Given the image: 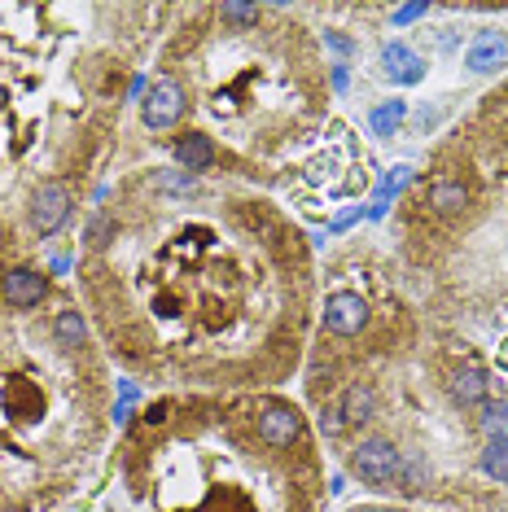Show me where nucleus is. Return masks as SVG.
<instances>
[{"label": "nucleus", "mask_w": 508, "mask_h": 512, "mask_svg": "<svg viewBox=\"0 0 508 512\" xmlns=\"http://www.w3.org/2000/svg\"><path fill=\"white\" fill-rule=\"evenodd\" d=\"M351 473L368 486H390L403 477V456L395 451V442L386 438H364L360 447L351 451Z\"/></svg>", "instance_id": "f257e3e1"}, {"label": "nucleus", "mask_w": 508, "mask_h": 512, "mask_svg": "<svg viewBox=\"0 0 508 512\" xmlns=\"http://www.w3.org/2000/svg\"><path fill=\"white\" fill-rule=\"evenodd\" d=\"M66 219H71V193L62 184H44V189L31 193V228L40 237H53Z\"/></svg>", "instance_id": "f03ea898"}, {"label": "nucleus", "mask_w": 508, "mask_h": 512, "mask_svg": "<svg viewBox=\"0 0 508 512\" xmlns=\"http://www.w3.org/2000/svg\"><path fill=\"white\" fill-rule=\"evenodd\" d=\"M368 324V302L351 289H338V294L325 298V329L333 337H355Z\"/></svg>", "instance_id": "7ed1b4c3"}, {"label": "nucleus", "mask_w": 508, "mask_h": 512, "mask_svg": "<svg viewBox=\"0 0 508 512\" xmlns=\"http://www.w3.org/2000/svg\"><path fill=\"white\" fill-rule=\"evenodd\" d=\"M184 114V88L176 84V79H158L154 88H149V101L141 106V119L145 127H154V132H163V127H171Z\"/></svg>", "instance_id": "20e7f679"}, {"label": "nucleus", "mask_w": 508, "mask_h": 512, "mask_svg": "<svg viewBox=\"0 0 508 512\" xmlns=\"http://www.w3.org/2000/svg\"><path fill=\"white\" fill-rule=\"evenodd\" d=\"M259 438L268 447H290V442L303 438V416L290 403H268L259 412Z\"/></svg>", "instance_id": "39448f33"}, {"label": "nucleus", "mask_w": 508, "mask_h": 512, "mask_svg": "<svg viewBox=\"0 0 508 512\" xmlns=\"http://www.w3.org/2000/svg\"><path fill=\"white\" fill-rule=\"evenodd\" d=\"M465 66H469L473 75H495L500 66H508V40H504V31H495V27L478 31L473 44L465 49Z\"/></svg>", "instance_id": "423d86ee"}, {"label": "nucleus", "mask_w": 508, "mask_h": 512, "mask_svg": "<svg viewBox=\"0 0 508 512\" xmlns=\"http://www.w3.org/2000/svg\"><path fill=\"white\" fill-rule=\"evenodd\" d=\"M0 294H5L9 307L27 311V307H40L44 294H49V281H44L40 272H31V267H9L5 281H0Z\"/></svg>", "instance_id": "0eeeda50"}, {"label": "nucleus", "mask_w": 508, "mask_h": 512, "mask_svg": "<svg viewBox=\"0 0 508 512\" xmlns=\"http://www.w3.org/2000/svg\"><path fill=\"white\" fill-rule=\"evenodd\" d=\"M381 75L395 79V84H421V79H425V62L408 49V44L395 40V44H386V49H381Z\"/></svg>", "instance_id": "6e6552de"}, {"label": "nucleus", "mask_w": 508, "mask_h": 512, "mask_svg": "<svg viewBox=\"0 0 508 512\" xmlns=\"http://www.w3.org/2000/svg\"><path fill=\"white\" fill-rule=\"evenodd\" d=\"M176 162L189 176H198V171H206L215 162V145H211V136H202V132H189V136H180L176 141Z\"/></svg>", "instance_id": "1a4fd4ad"}, {"label": "nucleus", "mask_w": 508, "mask_h": 512, "mask_svg": "<svg viewBox=\"0 0 508 512\" xmlns=\"http://www.w3.org/2000/svg\"><path fill=\"white\" fill-rule=\"evenodd\" d=\"M342 425H364V421H373V412H377V394H373V386H351L342 394Z\"/></svg>", "instance_id": "9d476101"}, {"label": "nucleus", "mask_w": 508, "mask_h": 512, "mask_svg": "<svg viewBox=\"0 0 508 512\" xmlns=\"http://www.w3.org/2000/svg\"><path fill=\"white\" fill-rule=\"evenodd\" d=\"M452 394L460 403H482V399H487V372H482L478 364H465L452 377Z\"/></svg>", "instance_id": "9b49d317"}, {"label": "nucleus", "mask_w": 508, "mask_h": 512, "mask_svg": "<svg viewBox=\"0 0 508 512\" xmlns=\"http://www.w3.org/2000/svg\"><path fill=\"white\" fill-rule=\"evenodd\" d=\"M403 119H408V101H381V106L368 114V123H373V132L377 136H395Z\"/></svg>", "instance_id": "f8f14e48"}, {"label": "nucleus", "mask_w": 508, "mask_h": 512, "mask_svg": "<svg viewBox=\"0 0 508 512\" xmlns=\"http://www.w3.org/2000/svg\"><path fill=\"white\" fill-rule=\"evenodd\" d=\"M465 202H469V189H465V184H456V180H438V184H430V206H434V211L452 215V211H460Z\"/></svg>", "instance_id": "ddd939ff"}, {"label": "nucleus", "mask_w": 508, "mask_h": 512, "mask_svg": "<svg viewBox=\"0 0 508 512\" xmlns=\"http://www.w3.org/2000/svg\"><path fill=\"white\" fill-rule=\"evenodd\" d=\"M482 473L495 482H508V438H487L482 447Z\"/></svg>", "instance_id": "4468645a"}, {"label": "nucleus", "mask_w": 508, "mask_h": 512, "mask_svg": "<svg viewBox=\"0 0 508 512\" xmlns=\"http://www.w3.org/2000/svg\"><path fill=\"white\" fill-rule=\"evenodd\" d=\"M53 333H57V342H62V346H79L88 337V324H84V316H79L75 307H66V311H57Z\"/></svg>", "instance_id": "2eb2a0df"}, {"label": "nucleus", "mask_w": 508, "mask_h": 512, "mask_svg": "<svg viewBox=\"0 0 508 512\" xmlns=\"http://www.w3.org/2000/svg\"><path fill=\"white\" fill-rule=\"evenodd\" d=\"M84 241H88V250H106L110 241H114V219L97 211V215L88 219V228H84Z\"/></svg>", "instance_id": "dca6fc26"}, {"label": "nucleus", "mask_w": 508, "mask_h": 512, "mask_svg": "<svg viewBox=\"0 0 508 512\" xmlns=\"http://www.w3.org/2000/svg\"><path fill=\"white\" fill-rule=\"evenodd\" d=\"M482 429H487V438H508V399L487 403V412H482Z\"/></svg>", "instance_id": "f3484780"}, {"label": "nucleus", "mask_w": 508, "mask_h": 512, "mask_svg": "<svg viewBox=\"0 0 508 512\" xmlns=\"http://www.w3.org/2000/svg\"><path fill=\"white\" fill-rule=\"evenodd\" d=\"M219 14L228 22H254L259 18V5H233V0H228V5H219Z\"/></svg>", "instance_id": "a211bd4d"}, {"label": "nucleus", "mask_w": 508, "mask_h": 512, "mask_svg": "<svg viewBox=\"0 0 508 512\" xmlns=\"http://www.w3.org/2000/svg\"><path fill=\"white\" fill-rule=\"evenodd\" d=\"M425 14V5H403V9H395V27H403V22H417Z\"/></svg>", "instance_id": "6ab92c4d"}, {"label": "nucleus", "mask_w": 508, "mask_h": 512, "mask_svg": "<svg viewBox=\"0 0 508 512\" xmlns=\"http://www.w3.org/2000/svg\"><path fill=\"white\" fill-rule=\"evenodd\" d=\"M320 425H325V434H338V429H342V412H325V416H320Z\"/></svg>", "instance_id": "aec40b11"}, {"label": "nucleus", "mask_w": 508, "mask_h": 512, "mask_svg": "<svg viewBox=\"0 0 508 512\" xmlns=\"http://www.w3.org/2000/svg\"><path fill=\"white\" fill-rule=\"evenodd\" d=\"M500 364H504V368H508V342H504V346H500Z\"/></svg>", "instance_id": "412c9836"}, {"label": "nucleus", "mask_w": 508, "mask_h": 512, "mask_svg": "<svg viewBox=\"0 0 508 512\" xmlns=\"http://www.w3.org/2000/svg\"><path fill=\"white\" fill-rule=\"evenodd\" d=\"M360 512H395V508H360Z\"/></svg>", "instance_id": "4be33fe9"}]
</instances>
